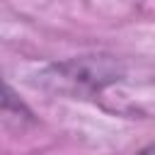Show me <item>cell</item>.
Instances as JSON below:
<instances>
[{"instance_id":"obj_1","label":"cell","mask_w":155,"mask_h":155,"mask_svg":"<svg viewBox=\"0 0 155 155\" xmlns=\"http://www.w3.org/2000/svg\"><path fill=\"white\" fill-rule=\"evenodd\" d=\"M0 116H2V119H15V121L29 116L27 107L17 99V94H15L2 80H0Z\"/></svg>"},{"instance_id":"obj_2","label":"cell","mask_w":155,"mask_h":155,"mask_svg":"<svg viewBox=\"0 0 155 155\" xmlns=\"http://www.w3.org/2000/svg\"><path fill=\"white\" fill-rule=\"evenodd\" d=\"M140 155H155V143H153V145H148V148H145Z\"/></svg>"}]
</instances>
